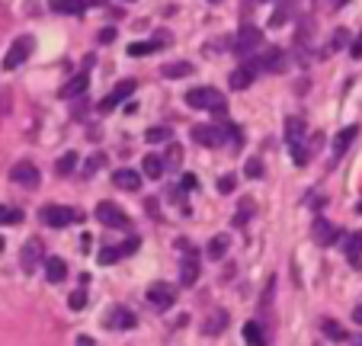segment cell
Masks as SVG:
<instances>
[{
  "mask_svg": "<svg viewBox=\"0 0 362 346\" xmlns=\"http://www.w3.org/2000/svg\"><path fill=\"white\" fill-rule=\"evenodd\" d=\"M186 103L193 106V109H205V113H215V116H222L224 109H228L224 94L215 90V87H193V90L186 94Z\"/></svg>",
  "mask_w": 362,
  "mask_h": 346,
  "instance_id": "obj_1",
  "label": "cell"
},
{
  "mask_svg": "<svg viewBox=\"0 0 362 346\" xmlns=\"http://www.w3.org/2000/svg\"><path fill=\"white\" fill-rule=\"evenodd\" d=\"M286 144L292 151V160H295L298 167H305L308 164V151H305V122L295 119V116H288L286 119Z\"/></svg>",
  "mask_w": 362,
  "mask_h": 346,
  "instance_id": "obj_2",
  "label": "cell"
},
{
  "mask_svg": "<svg viewBox=\"0 0 362 346\" xmlns=\"http://www.w3.org/2000/svg\"><path fill=\"white\" fill-rule=\"evenodd\" d=\"M260 42H263V32L257 26H241L237 32H234V55L237 58H251L253 52H260Z\"/></svg>",
  "mask_w": 362,
  "mask_h": 346,
  "instance_id": "obj_3",
  "label": "cell"
},
{
  "mask_svg": "<svg viewBox=\"0 0 362 346\" xmlns=\"http://www.w3.org/2000/svg\"><path fill=\"white\" fill-rule=\"evenodd\" d=\"M39 218H42V225H48V228H67L71 221L81 218V212H74V208H67V206H42Z\"/></svg>",
  "mask_w": 362,
  "mask_h": 346,
  "instance_id": "obj_4",
  "label": "cell"
},
{
  "mask_svg": "<svg viewBox=\"0 0 362 346\" xmlns=\"http://www.w3.org/2000/svg\"><path fill=\"white\" fill-rule=\"evenodd\" d=\"M10 180L23 189H36L39 183H42V173H39V167L32 160H19V164H13V170H10Z\"/></svg>",
  "mask_w": 362,
  "mask_h": 346,
  "instance_id": "obj_5",
  "label": "cell"
},
{
  "mask_svg": "<svg viewBox=\"0 0 362 346\" xmlns=\"http://www.w3.org/2000/svg\"><path fill=\"white\" fill-rule=\"evenodd\" d=\"M29 55H32V39H29V36H19L17 42L10 45L7 55H3V71H17V67L23 65Z\"/></svg>",
  "mask_w": 362,
  "mask_h": 346,
  "instance_id": "obj_6",
  "label": "cell"
},
{
  "mask_svg": "<svg viewBox=\"0 0 362 346\" xmlns=\"http://www.w3.org/2000/svg\"><path fill=\"white\" fill-rule=\"evenodd\" d=\"M148 301L158 311H167V308H173V301H177V289H173L170 282H154L148 289Z\"/></svg>",
  "mask_w": 362,
  "mask_h": 346,
  "instance_id": "obj_7",
  "label": "cell"
},
{
  "mask_svg": "<svg viewBox=\"0 0 362 346\" xmlns=\"http://www.w3.org/2000/svg\"><path fill=\"white\" fill-rule=\"evenodd\" d=\"M247 61H251V58H247ZM251 65L257 67V71H270V74H276V71L286 67V52H282L279 45H273V48H266L257 61H251Z\"/></svg>",
  "mask_w": 362,
  "mask_h": 346,
  "instance_id": "obj_8",
  "label": "cell"
},
{
  "mask_svg": "<svg viewBox=\"0 0 362 346\" xmlns=\"http://www.w3.org/2000/svg\"><path fill=\"white\" fill-rule=\"evenodd\" d=\"M96 218H100L106 228H129V215H125L116 202H100V206H96Z\"/></svg>",
  "mask_w": 362,
  "mask_h": 346,
  "instance_id": "obj_9",
  "label": "cell"
},
{
  "mask_svg": "<svg viewBox=\"0 0 362 346\" xmlns=\"http://www.w3.org/2000/svg\"><path fill=\"white\" fill-rule=\"evenodd\" d=\"M135 87H138V80H122L116 90H112L109 96H103V103H100V113H112L119 103H125L131 94H135Z\"/></svg>",
  "mask_w": 362,
  "mask_h": 346,
  "instance_id": "obj_10",
  "label": "cell"
},
{
  "mask_svg": "<svg viewBox=\"0 0 362 346\" xmlns=\"http://www.w3.org/2000/svg\"><path fill=\"white\" fill-rule=\"evenodd\" d=\"M193 141L202 144V148H218V144H224V129H218V125H195Z\"/></svg>",
  "mask_w": 362,
  "mask_h": 346,
  "instance_id": "obj_11",
  "label": "cell"
},
{
  "mask_svg": "<svg viewBox=\"0 0 362 346\" xmlns=\"http://www.w3.org/2000/svg\"><path fill=\"white\" fill-rule=\"evenodd\" d=\"M311 237H315V244H321V247H330V244H337V237H340V228L330 225L327 218H315Z\"/></svg>",
  "mask_w": 362,
  "mask_h": 346,
  "instance_id": "obj_12",
  "label": "cell"
},
{
  "mask_svg": "<svg viewBox=\"0 0 362 346\" xmlns=\"http://www.w3.org/2000/svg\"><path fill=\"white\" fill-rule=\"evenodd\" d=\"M138 324V318L131 314L129 308H112L106 318H103V327H109V330H131Z\"/></svg>",
  "mask_w": 362,
  "mask_h": 346,
  "instance_id": "obj_13",
  "label": "cell"
},
{
  "mask_svg": "<svg viewBox=\"0 0 362 346\" xmlns=\"http://www.w3.org/2000/svg\"><path fill=\"white\" fill-rule=\"evenodd\" d=\"M42 244L39 241H29V244H23V253H19V263H23V270L26 272H36L39 266H42Z\"/></svg>",
  "mask_w": 362,
  "mask_h": 346,
  "instance_id": "obj_14",
  "label": "cell"
},
{
  "mask_svg": "<svg viewBox=\"0 0 362 346\" xmlns=\"http://www.w3.org/2000/svg\"><path fill=\"white\" fill-rule=\"evenodd\" d=\"M257 80V67L251 65V61H244L241 67H234L231 77H228V84H231V90H247V87Z\"/></svg>",
  "mask_w": 362,
  "mask_h": 346,
  "instance_id": "obj_15",
  "label": "cell"
},
{
  "mask_svg": "<svg viewBox=\"0 0 362 346\" xmlns=\"http://www.w3.org/2000/svg\"><path fill=\"white\" fill-rule=\"evenodd\" d=\"M87 87H90V71H81V74H74L65 87H61V90H58V96H61V100H71V96H84Z\"/></svg>",
  "mask_w": 362,
  "mask_h": 346,
  "instance_id": "obj_16",
  "label": "cell"
},
{
  "mask_svg": "<svg viewBox=\"0 0 362 346\" xmlns=\"http://www.w3.org/2000/svg\"><path fill=\"white\" fill-rule=\"evenodd\" d=\"M112 183L119 189H129V193H135V189L141 186V173L138 170H131V167H122V170H116L112 173Z\"/></svg>",
  "mask_w": 362,
  "mask_h": 346,
  "instance_id": "obj_17",
  "label": "cell"
},
{
  "mask_svg": "<svg viewBox=\"0 0 362 346\" xmlns=\"http://www.w3.org/2000/svg\"><path fill=\"white\" fill-rule=\"evenodd\" d=\"M42 266H45L48 282H65V276H67V263L61 260V257H45V260H42Z\"/></svg>",
  "mask_w": 362,
  "mask_h": 346,
  "instance_id": "obj_18",
  "label": "cell"
},
{
  "mask_svg": "<svg viewBox=\"0 0 362 346\" xmlns=\"http://www.w3.org/2000/svg\"><path fill=\"white\" fill-rule=\"evenodd\" d=\"M48 7L55 13H65V17H84L87 3L84 0H48Z\"/></svg>",
  "mask_w": 362,
  "mask_h": 346,
  "instance_id": "obj_19",
  "label": "cell"
},
{
  "mask_svg": "<svg viewBox=\"0 0 362 346\" xmlns=\"http://www.w3.org/2000/svg\"><path fill=\"white\" fill-rule=\"evenodd\" d=\"M346 260H350L353 270H359L362 266V231H356V234L346 237Z\"/></svg>",
  "mask_w": 362,
  "mask_h": 346,
  "instance_id": "obj_20",
  "label": "cell"
},
{
  "mask_svg": "<svg viewBox=\"0 0 362 346\" xmlns=\"http://www.w3.org/2000/svg\"><path fill=\"white\" fill-rule=\"evenodd\" d=\"M195 279H199V260H195V257H186V260L180 263V285L189 289V285H195Z\"/></svg>",
  "mask_w": 362,
  "mask_h": 346,
  "instance_id": "obj_21",
  "label": "cell"
},
{
  "mask_svg": "<svg viewBox=\"0 0 362 346\" xmlns=\"http://www.w3.org/2000/svg\"><path fill=\"white\" fill-rule=\"evenodd\" d=\"M244 340H247V346H270L260 321H247V324H244Z\"/></svg>",
  "mask_w": 362,
  "mask_h": 346,
  "instance_id": "obj_22",
  "label": "cell"
},
{
  "mask_svg": "<svg viewBox=\"0 0 362 346\" xmlns=\"http://www.w3.org/2000/svg\"><path fill=\"white\" fill-rule=\"evenodd\" d=\"M141 170H145V177L160 180V177H164V158H160V154H148V158H141Z\"/></svg>",
  "mask_w": 362,
  "mask_h": 346,
  "instance_id": "obj_23",
  "label": "cell"
},
{
  "mask_svg": "<svg viewBox=\"0 0 362 346\" xmlns=\"http://www.w3.org/2000/svg\"><path fill=\"white\" fill-rule=\"evenodd\" d=\"M356 135H359V129L356 125H350V129H343V131H337V138H334V158H340L350 144L356 141Z\"/></svg>",
  "mask_w": 362,
  "mask_h": 346,
  "instance_id": "obj_24",
  "label": "cell"
},
{
  "mask_svg": "<svg viewBox=\"0 0 362 346\" xmlns=\"http://www.w3.org/2000/svg\"><path fill=\"white\" fill-rule=\"evenodd\" d=\"M195 67L189 65V61H173V65H164L160 67V74L164 77H189Z\"/></svg>",
  "mask_w": 362,
  "mask_h": 346,
  "instance_id": "obj_25",
  "label": "cell"
},
{
  "mask_svg": "<svg viewBox=\"0 0 362 346\" xmlns=\"http://www.w3.org/2000/svg\"><path fill=\"white\" fill-rule=\"evenodd\" d=\"M228 234H215L212 241H209V257H212V260H222L224 257V250H228Z\"/></svg>",
  "mask_w": 362,
  "mask_h": 346,
  "instance_id": "obj_26",
  "label": "cell"
},
{
  "mask_svg": "<svg viewBox=\"0 0 362 346\" xmlns=\"http://www.w3.org/2000/svg\"><path fill=\"white\" fill-rule=\"evenodd\" d=\"M74 167H77V154L74 151H67V154H61V160H58V177H67V173H74Z\"/></svg>",
  "mask_w": 362,
  "mask_h": 346,
  "instance_id": "obj_27",
  "label": "cell"
},
{
  "mask_svg": "<svg viewBox=\"0 0 362 346\" xmlns=\"http://www.w3.org/2000/svg\"><path fill=\"white\" fill-rule=\"evenodd\" d=\"M224 324H228V311H215V318L212 321H205V334H222Z\"/></svg>",
  "mask_w": 362,
  "mask_h": 346,
  "instance_id": "obj_28",
  "label": "cell"
},
{
  "mask_svg": "<svg viewBox=\"0 0 362 346\" xmlns=\"http://www.w3.org/2000/svg\"><path fill=\"white\" fill-rule=\"evenodd\" d=\"M321 330H324V334H327L330 340H337V343H343V340H350V337H346V330L340 327L337 321H324V324H321Z\"/></svg>",
  "mask_w": 362,
  "mask_h": 346,
  "instance_id": "obj_29",
  "label": "cell"
},
{
  "mask_svg": "<svg viewBox=\"0 0 362 346\" xmlns=\"http://www.w3.org/2000/svg\"><path fill=\"white\" fill-rule=\"evenodd\" d=\"M23 221V212L10 206H0V225H19Z\"/></svg>",
  "mask_w": 362,
  "mask_h": 346,
  "instance_id": "obj_30",
  "label": "cell"
},
{
  "mask_svg": "<svg viewBox=\"0 0 362 346\" xmlns=\"http://www.w3.org/2000/svg\"><path fill=\"white\" fill-rule=\"evenodd\" d=\"M151 52H158V42H131V45H129V55L131 58L151 55Z\"/></svg>",
  "mask_w": 362,
  "mask_h": 346,
  "instance_id": "obj_31",
  "label": "cell"
},
{
  "mask_svg": "<svg viewBox=\"0 0 362 346\" xmlns=\"http://www.w3.org/2000/svg\"><path fill=\"white\" fill-rule=\"evenodd\" d=\"M167 138H170V129H148L145 131V141H148V144H164Z\"/></svg>",
  "mask_w": 362,
  "mask_h": 346,
  "instance_id": "obj_32",
  "label": "cell"
},
{
  "mask_svg": "<svg viewBox=\"0 0 362 346\" xmlns=\"http://www.w3.org/2000/svg\"><path fill=\"white\" fill-rule=\"evenodd\" d=\"M346 45H350V29H337L334 39H330V48L340 52V48H346Z\"/></svg>",
  "mask_w": 362,
  "mask_h": 346,
  "instance_id": "obj_33",
  "label": "cell"
},
{
  "mask_svg": "<svg viewBox=\"0 0 362 346\" xmlns=\"http://www.w3.org/2000/svg\"><path fill=\"white\" fill-rule=\"evenodd\" d=\"M234 186H237V177H234V173H224V177L218 180V193H222V196H231Z\"/></svg>",
  "mask_w": 362,
  "mask_h": 346,
  "instance_id": "obj_34",
  "label": "cell"
},
{
  "mask_svg": "<svg viewBox=\"0 0 362 346\" xmlns=\"http://www.w3.org/2000/svg\"><path fill=\"white\" fill-rule=\"evenodd\" d=\"M119 257H122V247H103V250H100V263H103V266L116 263Z\"/></svg>",
  "mask_w": 362,
  "mask_h": 346,
  "instance_id": "obj_35",
  "label": "cell"
},
{
  "mask_svg": "<svg viewBox=\"0 0 362 346\" xmlns=\"http://www.w3.org/2000/svg\"><path fill=\"white\" fill-rule=\"evenodd\" d=\"M286 19H288V3H286V0H279V10L270 17V26H282Z\"/></svg>",
  "mask_w": 362,
  "mask_h": 346,
  "instance_id": "obj_36",
  "label": "cell"
},
{
  "mask_svg": "<svg viewBox=\"0 0 362 346\" xmlns=\"http://www.w3.org/2000/svg\"><path fill=\"white\" fill-rule=\"evenodd\" d=\"M103 154H93V158H87V164H84V177H93V173H96V170L103 167Z\"/></svg>",
  "mask_w": 362,
  "mask_h": 346,
  "instance_id": "obj_37",
  "label": "cell"
},
{
  "mask_svg": "<svg viewBox=\"0 0 362 346\" xmlns=\"http://www.w3.org/2000/svg\"><path fill=\"white\" fill-rule=\"evenodd\" d=\"M244 173L251 180H257V177H263V160L260 158H253V160H247V167H244Z\"/></svg>",
  "mask_w": 362,
  "mask_h": 346,
  "instance_id": "obj_38",
  "label": "cell"
},
{
  "mask_svg": "<svg viewBox=\"0 0 362 346\" xmlns=\"http://www.w3.org/2000/svg\"><path fill=\"white\" fill-rule=\"evenodd\" d=\"M253 215V199H241V215H237V225H247Z\"/></svg>",
  "mask_w": 362,
  "mask_h": 346,
  "instance_id": "obj_39",
  "label": "cell"
},
{
  "mask_svg": "<svg viewBox=\"0 0 362 346\" xmlns=\"http://www.w3.org/2000/svg\"><path fill=\"white\" fill-rule=\"evenodd\" d=\"M67 305H71V308L74 311H81L87 305V292L84 289H77V292H71V299H67Z\"/></svg>",
  "mask_w": 362,
  "mask_h": 346,
  "instance_id": "obj_40",
  "label": "cell"
},
{
  "mask_svg": "<svg viewBox=\"0 0 362 346\" xmlns=\"http://www.w3.org/2000/svg\"><path fill=\"white\" fill-rule=\"evenodd\" d=\"M228 135H231L234 148H244V129H241V125H231V129H228Z\"/></svg>",
  "mask_w": 362,
  "mask_h": 346,
  "instance_id": "obj_41",
  "label": "cell"
},
{
  "mask_svg": "<svg viewBox=\"0 0 362 346\" xmlns=\"http://www.w3.org/2000/svg\"><path fill=\"white\" fill-rule=\"evenodd\" d=\"M103 42V45H109V42H116V29L112 26H106V29H100V36H96Z\"/></svg>",
  "mask_w": 362,
  "mask_h": 346,
  "instance_id": "obj_42",
  "label": "cell"
},
{
  "mask_svg": "<svg viewBox=\"0 0 362 346\" xmlns=\"http://www.w3.org/2000/svg\"><path fill=\"white\" fill-rule=\"evenodd\" d=\"M195 183H199V180H195V173H186V177L180 180V186H183L186 193H193V189H195Z\"/></svg>",
  "mask_w": 362,
  "mask_h": 346,
  "instance_id": "obj_43",
  "label": "cell"
},
{
  "mask_svg": "<svg viewBox=\"0 0 362 346\" xmlns=\"http://www.w3.org/2000/svg\"><path fill=\"white\" fill-rule=\"evenodd\" d=\"M138 237H129V241H125V244H122V257H125V253H135V250H138Z\"/></svg>",
  "mask_w": 362,
  "mask_h": 346,
  "instance_id": "obj_44",
  "label": "cell"
},
{
  "mask_svg": "<svg viewBox=\"0 0 362 346\" xmlns=\"http://www.w3.org/2000/svg\"><path fill=\"white\" fill-rule=\"evenodd\" d=\"M350 55H353V58H362V39H356L353 45H350Z\"/></svg>",
  "mask_w": 362,
  "mask_h": 346,
  "instance_id": "obj_45",
  "label": "cell"
},
{
  "mask_svg": "<svg viewBox=\"0 0 362 346\" xmlns=\"http://www.w3.org/2000/svg\"><path fill=\"white\" fill-rule=\"evenodd\" d=\"M77 346H96V340L87 337V334H84V337H77Z\"/></svg>",
  "mask_w": 362,
  "mask_h": 346,
  "instance_id": "obj_46",
  "label": "cell"
},
{
  "mask_svg": "<svg viewBox=\"0 0 362 346\" xmlns=\"http://www.w3.org/2000/svg\"><path fill=\"white\" fill-rule=\"evenodd\" d=\"M87 7H106V0H84Z\"/></svg>",
  "mask_w": 362,
  "mask_h": 346,
  "instance_id": "obj_47",
  "label": "cell"
},
{
  "mask_svg": "<svg viewBox=\"0 0 362 346\" xmlns=\"http://www.w3.org/2000/svg\"><path fill=\"white\" fill-rule=\"evenodd\" d=\"M353 321H356V324H362V305H359V308L353 311Z\"/></svg>",
  "mask_w": 362,
  "mask_h": 346,
  "instance_id": "obj_48",
  "label": "cell"
},
{
  "mask_svg": "<svg viewBox=\"0 0 362 346\" xmlns=\"http://www.w3.org/2000/svg\"><path fill=\"white\" fill-rule=\"evenodd\" d=\"M350 340H353V346H362V337H350Z\"/></svg>",
  "mask_w": 362,
  "mask_h": 346,
  "instance_id": "obj_49",
  "label": "cell"
},
{
  "mask_svg": "<svg viewBox=\"0 0 362 346\" xmlns=\"http://www.w3.org/2000/svg\"><path fill=\"white\" fill-rule=\"evenodd\" d=\"M346 3H350V0H337V7H346Z\"/></svg>",
  "mask_w": 362,
  "mask_h": 346,
  "instance_id": "obj_50",
  "label": "cell"
},
{
  "mask_svg": "<svg viewBox=\"0 0 362 346\" xmlns=\"http://www.w3.org/2000/svg\"><path fill=\"white\" fill-rule=\"evenodd\" d=\"M212 3H218V0H212Z\"/></svg>",
  "mask_w": 362,
  "mask_h": 346,
  "instance_id": "obj_51",
  "label": "cell"
}]
</instances>
